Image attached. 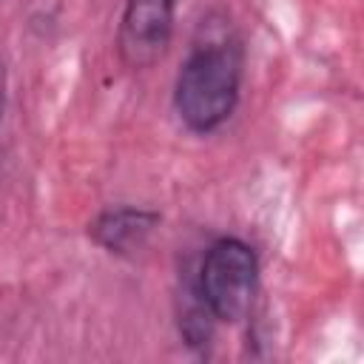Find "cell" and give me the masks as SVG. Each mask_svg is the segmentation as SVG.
Masks as SVG:
<instances>
[{"label":"cell","instance_id":"obj_1","mask_svg":"<svg viewBox=\"0 0 364 364\" xmlns=\"http://www.w3.org/2000/svg\"><path fill=\"white\" fill-rule=\"evenodd\" d=\"M245 77V46L228 23H205L193 37L176 82L173 108L179 122L193 134H213L239 105Z\"/></svg>","mask_w":364,"mask_h":364},{"label":"cell","instance_id":"obj_2","mask_svg":"<svg viewBox=\"0 0 364 364\" xmlns=\"http://www.w3.org/2000/svg\"><path fill=\"white\" fill-rule=\"evenodd\" d=\"M193 290L213 316V321L233 324L247 318L259 290L256 250L236 236L216 239L199 262Z\"/></svg>","mask_w":364,"mask_h":364},{"label":"cell","instance_id":"obj_3","mask_svg":"<svg viewBox=\"0 0 364 364\" xmlns=\"http://www.w3.org/2000/svg\"><path fill=\"white\" fill-rule=\"evenodd\" d=\"M176 3L179 0H125L117 51L128 68L142 71L165 57L173 37Z\"/></svg>","mask_w":364,"mask_h":364},{"label":"cell","instance_id":"obj_4","mask_svg":"<svg viewBox=\"0 0 364 364\" xmlns=\"http://www.w3.org/2000/svg\"><path fill=\"white\" fill-rule=\"evenodd\" d=\"M156 225H159V213L156 210L134 208V205H119V208L102 210L88 225V236L105 253L128 256V253L139 250L148 242V236L156 230Z\"/></svg>","mask_w":364,"mask_h":364},{"label":"cell","instance_id":"obj_5","mask_svg":"<svg viewBox=\"0 0 364 364\" xmlns=\"http://www.w3.org/2000/svg\"><path fill=\"white\" fill-rule=\"evenodd\" d=\"M3 102H6V68L0 63V119H3Z\"/></svg>","mask_w":364,"mask_h":364}]
</instances>
